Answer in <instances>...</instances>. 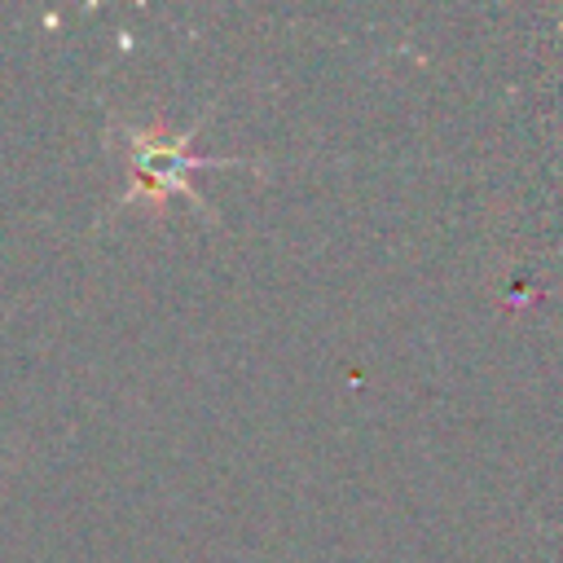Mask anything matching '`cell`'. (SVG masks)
<instances>
[{"label": "cell", "instance_id": "6da1fadb", "mask_svg": "<svg viewBox=\"0 0 563 563\" xmlns=\"http://www.w3.org/2000/svg\"><path fill=\"white\" fill-rule=\"evenodd\" d=\"M128 141H132V189L123 194V202H136V198L158 202L167 189H185V194H194V185L185 180L189 167H202V163H229V158H194V154H189L194 132L180 136V141H163L158 132H145V136L132 132Z\"/></svg>", "mask_w": 563, "mask_h": 563}]
</instances>
